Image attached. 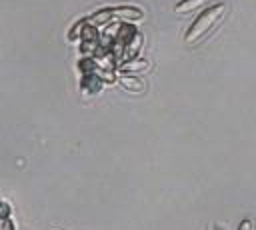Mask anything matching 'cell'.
Masks as SVG:
<instances>
[{
    "instance_id": "cell-1",
    "label": "cell",
    "mask_w": 256,
    "mask_h": 230,
    "mask_svg": "<svg viewBox=\"0 0 256 230\" xmlns=\"http://www.w3.org/2000/svg\"><path fill=\"white\" fill-rule=\"evenodd\" d=\"M224 12H226V4L224 2H216L212 6H208L206 10L200 12V16L190 24V28L186 30L184 34V42L186 44H196L198 40H202L206 34H210L216 24L224 18Z\"/></svg>"
},
{
    "instance_id": "cell-2",
    "label": "cell",
    "mask_w": 256,
    "mask_h": 230,
    "mask_svg": "<svg viewBox=\"0 0 256 230\" xmlns=\"http://www.w3.org/2000/svg\"><path fill=\"white\" fill-rule=\"evenodd\" d=\"M112 14L116 20H122V22H136L144 18V12L136 6H116L112 8Z\"/></svg>"
},
{
    "instance_id": "cell-3",
    "label": "cell",
    "mask_w": 256,
    "mask_h": 230,
    "mask_svg": "<svg viewBox=\"0 0 256 230\" xmlns=\"http://www.w3.org/2000/svg\"><path fill=\"white\" fill-rule=\"evenodd\" d=\"M102 88H104V82H102L96 74H82V80H80V92H82L84 96L98 94Z\"/></svg>"
},
{
    "instance_id": "cell-4",
    "label": "cell",
    "mask_w": 256,
    "mask_h": 230,
    "mask_svg": "<svg viewBox=\"0 0 256 230\" xmlns=\"http://www.w3.org/2000/svg\"><path fill=\"white\" fill-rule=\"evenodd\" d=\"M116 80L120 82V86H122L124 90L134 92V94H140V92L146 88L144 80H140V78H138V74H124V72H120Z\"/></svg>"
},
{
    "instance_id": "cell-5",
    "label": "cell",
    "mask_w": 256,
    "mask_h": 230,
    "mask_svg": "<svg viewBox=\"0 0 256 230\" xmlns=\"http://www.w3.org/2000/svg\"><path fill=\"white\" fill-rule=\"evenodd\" d=\"M148 66H150V62H148L146 58L134 56V58H130V60H124V62L118 66V70L124 72V74H140V72H144Z\"/></svg>"
},
{
    "instance_id": "cell-6",
    "label": "cell",
    "mask_w": 256,
    "mask_h": 230,
    "mask_svg": "<svg viewBox=\"0 0 256 230\" xmlns=\"http://www.w3.org/2000/svg\"><path fill=\"white\" fill-rule=\"evenodd\" d=\"M84 20H86V24H90V26H94V28H102V26H106L108 22L114 20V14H112V8H102V10H96L94 14H90V16L84 18Z\"/></svg>"
},
{
    "instance_id": "cell-7",
    "label": "cell",
    "mask_w": 256,
    "mask_h": 230,
    "mask_svg": "<svg viewBox=\"0 0 256 230\" xmlns=\"http://www.w3.org/2000/svg\"><path fill=\"white\" fill-rule=\"evenodd\" d=\"M204 4H206V0H180V2L174 6V10H176L178 14H190V12L200 10Z\"/></svg>"
},
{
    "instance_id": "cell-8",
    "label": "cell",
    "mask_w": 256,
    "mask_h": 230,
    "mask_svg": "<svg viewBox=\"0 0 256 230\" xmlns=\"http://www.w3.org/2000/svg\"><path fill=\"white\" fill-rule=\"evenodd\" d=\"M84 24H86V20L82 18V20H78V22L72 26V30L68 32V40H70V42H80V34H82Z\"/></svg>"
},
{
    "instance_id": "cell-9",
    "label": "cell",
    "mask_w": 256,
    "mask_h": 230,
    "mask_svg": "<svg viewBox=\"0 0 256 230\" xmlns=\"http://www.w3.org/2000/svg\"><path fill=\"white\" fill-rule=\"evenodd\" d=\"M12 216V206L6 200H0V218H8Z\"/></svg>"
},
{
    "instance_id": "cell-10",
    "label": "cell",
    "mask_w": 256,
    "mask_h": 230,
    "mask_svg": "<svg viewBox=\"0 0 256 230\" xmlns=\"http://www.w3.org/2000/svg\"><path fill=\"white\" fill-rule=\"evenodd\" d=\"M250 226H252L250 220H244V222H242V228H238V230H250Z\"/></svg>"
}]
</instances>
